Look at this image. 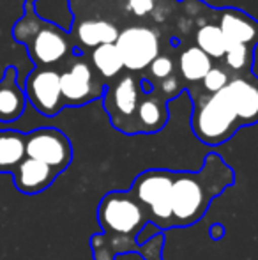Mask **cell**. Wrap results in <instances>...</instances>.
<instances>
[{
    "label": "cell",
    "mask_w": 258,
    "mask_h": 260,
    "mask_svg": "<svg viewBox=\"0 0 258 260\" xmlns=\"http://www.w3.org/2000/svg\"><path fill=\"white\" fill-rule=\"evenodd\" d=\"M90 62H92L94 69L97 71V75L104 80V83L108 85V82H114L124 71V62L119 53V48L115 43L112 45H101L97 48H94L89 53Z\"/></svg>",
    "instance_id": "ac0fdd59"
},
{
    "label": "cell",
    "mask_w": 258,
    "mask_h": 260,
    "mask_svg": "<svg viewBox=\"0 0 258 260\" xmlns=\"http://www.w3.org/2000/svg\"><path fill=\"white\" fill-rule=\"evenodd\" d=\"M23 90L28 103L45 117H55L65 106L60 89V71L55 68H35L25 80Z\"/></svg>",
    "instance_id": "30bf717a"
},
{
    "label": "cell",
    "mask_w": 258,
    "mask_h": 260,
    "mask_svg": "<svg viewBox=\"0 0 258 260\" xmlns=\"http://www.w3.org/2000/svg\"><path fill=\"white\" fill-rule=\"evenodd\" d=\"M172 170H145L131 184L129 193L143 206L151 223L161 230L172 229Z\"/></svg>",
    "instance_id": "5b68a950"
},
{
    "label": "cell",
    "mask_w": 258,
    "mask_h": 260,
    "mask_svg": "<svg viewBox=\"0 0 258 260\" xmlns=\"http://www.w3.org/2000/svg\"><path fill=\"white\" fill-rule=\"evenodd\" d=\"M223 236H225L223 225H219V223H214V225L210 226V237H212V239H221Z\"/></svg>",
    "instance_id": "484cf974"
},
{
    "label": "cell",
    "mask_w": 258,
    "mask_h": 260,
    "mask_svg": "<svg viewBox=\"0 0 258 260\" xmlns=\"http://www.w3.org/2000/svg\"><path fill=\"white\" fill-rule=\"evenodd\" d=\"M172 75H175V64H173L170 55L161 53L159 57L154 58L151 66L147 68V76L149 80H156V82H163V80L170 78Z\"/></svg>",
    "instance_id": "603a6c76"
},
{
    "label": "cell",
    "mask_w": 258,
    "mask_h": 260,
    "mask_svg": "<svg viewBox=\"0 0 258 260\" xmlns=\"http://www.w3.org/2000/svg\"><path fill=\"white\" fill-rule=\"evenodd\" d=\"M119 53L124 62V68L129 73L147 71L149 66L154 62L156 57L161 55V43L159 34L154 28L149 27H128L119 34L117 39Z\"/></svg>",
    "instance_id": "ba28073f"
},
{
    "label": "cell",
    "mask_w": 258,
    "mask_h": 260,
    "mask_svg": "<svg viewBox=\"0 0 258 260\" xmlns=\"http://www.w3.org/2000/svg\"><path fill=\"white\" fill-rule=\"evenodd\" d=\"M223 90L237 113L241 126L258 122V80L255 76H234Z\"/></svg>",
    "instance_id": "8fae6325"
},
{
    "label": "cell",
    "mask_w": 258,
    "mask_h": 260,
    "mask_svg": "<svg viewBox=\"0 0 258 260\" xmlns=\"http://www.w3.org/2000/svg\"><path fill=\"white\" fill-rule=\"evenodd\" d=\"M217 25L228 43L246 45L251 48L258 45V21L242 11L234 9V7L223 9Z\"/></svg>",
    "instance_id": "7c38bea8"
},
{
    "label": "cell",
    "mask_w": 258,
    "mask_h": 260,
    "mask_svg": "<svg viewBox=\"0 0 258 260\" xmlns=\"http://www.w3.org/2000/svg\"><path fill=\"white\" fill-rule=\"evenodd\" d=\"M191 127L202 144L216 147L230 140L242 126L225 90H221L195 98Z\"/></svg>",
    "instance_id": "277c9868"
},
{
    "label": "cell",
    "mask_w": 258,
    "mask_h": 260,
    "mask_svg": "<svg viewBox=\"0 0 258 260\" xmlns=\"http://www.w3.org/2000/svg\"><path fill=\"white\" fill-rule=\"evenodd\" d=\"M27 157V133L18 129L0 131V174H11Z\"/></svg>",
    "instance_id": "e0dca14e"
},
{
    "label": "cell",
    "mask_w": 258,
    "mask_h": 260,
    "mask_svg": "<svg viewBox=\"0 0 258 260\" xmlns=\"http://www.w3.org/2000/svg\"><path fill=\"white\" fill-rule=\"evenodd\" d=\"M119 27L112 21L104 20H85L82 23H78L75 30V41L76 48L78 50H90L101 45H112V43H117L119 39Z\"/></svg>",
    "instance_id": "2e32d148"
},
{
    "label": "cell",
    "mask_w": 258,
    "mask_h": 260,
    "mask_svg": "<svg viewBox=\"0 0 258 260\" xmlns=\"http://www.w3.org/2000/svg\"><path fill=\"white\" fill-rule=\"evenodd\" d=\"M195 43L202 52H205L212 60H223L228 48L227 38L221 32L217 23H203L196 30Z\"/></svg>",
    "instance_id": "ffe728a7"
},
{
    "label": "cell",
    "mask_w": 258,
    "mask_h": 260,
    "mask_svg": "<svg viewBox=\"0 0 258 260\" xmlns=\"http://www.w3.org/2000/svg\"><path fill=\"white\" fill-rule=\"evenodd\" d=\"M106 83L94 69L90 57L75 48L60 71V89L65 106H83L101 100L106 92Z\"/></svg>",
    "instance_id": "8992f818"
},
{
    "label": "cell",
    "mask_w": 258,
    "mask_h": 260,
    "mask_svg": "<svg viewBox=\"0 0 258 260\" xmlns=\"http://www.w3.org/2000/svg\"><path fill=\"white\" fill-rule=\"evenodd\" d=\"M140 78H136L133 73H124L117 80L108 83L103 96L104 110L110 117L112 126L126 135L138 133L136 117L141 100Z\"/></svg>",
    "instance_id": "52a82bcc"
},
{
    "label": "cell",
    "mask_w": 258,
    "mask_h": 260,
    "mask_svg": "<svg viewBox=\"0 0 258 260\" xmlns=\"http://www.w3.org/2000/svg\"><path fill=\"white\" fill-rule=\"evenodd\" d=\"M25 2H27V4H34L35 0H25Z\"/></svg>",
    "instance_id": "83f0119b"
},
{
    "label": "cell",
    "mask_w": 258,
    "mask_h": 260,
    "mask_svg": "<svg viewBox=\"0 0 258 260\" xmlns=\"http://www.w3.org/2000/svg\"><path fill=\"white\" fill-rule=\"evenodd\" d=\"M23 87L18 82V73L14 66H7L2 80H0V122H14L25 112Z\"/></svg>",
    "instance_id": "5bb4252c"
},
{
    "label": "cell",
    "mask_w": 258,
    "mask_h": 260,
    "mask_svg": "<svg viewBox=\"0 0 258 260\" xmlns=\"http://www.w3.org/2000/svg\"><path fill=\"white\" fill-rule=\"evenodd\" d=\"M34 4H25V14L14 23L13 38L27 48L35 68H53L72 55L76 45L67 30L53 21L41 18L34 11Z\"/></svg>",
    "instance_id": "3957f363"
},
{
    "label": "cell",
    "mask_w": 258,
    "mask_h": 260,
    "mask_svg": "<svg viewBox=\"0 0 258 260\" xmlns=\"http://www.w3.org/2000/svg\"><path fill=\"white\" fill-rule=\"evenodd\" d=\"M97 221L103 234L90 237L94 260H115L124 251H138L145 260H161L163 232L152 237L145 248L136 243V236L151 219L143 206L129 191L106 193L97 207Z\"/></svg>",
    "instance_id": "6da1fadb"
},
{
    "label": "cell",
    "mask_w": 258,
    "mask_h": 260,
    "mask_svg": "<svg viewBox=\"0 0 258 260\" xmlns=\"http://www.w3.org/2000/svg\"><path fill=\"white\" fill-rule=\"evenodd\" d=\"M27 157L41 161L62 174L72 161L71 140L57 127H38L27 133Z\"/></svg>",
    "instance_id": "9c48e42d"
},
{
    "label": "cell",
    "mask_w": 258,
    "mask_h": 260,
    "mask_svg": "<svg viewBox=\"0 0 258 260\" xmlns=\"http://www.w3.org/2000/svg\"><path fill=\"white\" fill-rule=\"evenodd\" d=\"M156 89H158V92L161 94L166 101H170V100H173V98H177L180 94V90H182V83H180L179 76L172 75L170 78L159 82L158 85H156Z\"/></svg>",
    "instance_id": "cb8c5ba5"
},
{
    "label": "cell",
    "mask_w": 258,
    "mask_h": 260,
    "mask_svg": "<svg viewBox=\"0 0 258 260\" xmlns=\"http://www.w3.org/2000/svg\"><path fill=\"white\" fill-rule=\"evenodd\" d=\"M251 75L258 80V45L253 50V64H251Z\"/></svg>",
    "instance_id": "4316f807"
},
{
    "label": "cell",
    "mask_w": 258,
    "mask_h": 260,
    "mask_svg": "<svg viewBox=\"0 0 258 260\" xmlns=\"http://www.w3.org/2000/svg\"><path fill=\"white\" fill-rule=\"evenodd\" d=\"M232 78H234V76H232L223 66H214V68L207 73L205 78L202 80V87H203V90H205V94H217L230 83Z\"/></svg>",
    "instance_id": "7402d4cb"
},
{
    "label": "cell",
    "mask_w": 258,
    "mask_h": 260,
    "mask_svg": "<svg viewBox=\"0 0 258 260\" xmlns=\"http://www.w3.org/2000/svg\"><path fill=\"white\" fill-rule=\"evenodd\" d=\"M154 6H156L154 0H128L126 2V7L138 18L149 16L154 11Z\"/></svg>",
    "instance_id": "d4e9b609"
},
{
    "label": "cell",
    "mask_w": 258,
    "mask_h": 260,
    "mask_svg": "<svg viewBox=\"0 0 258 260\" xmlns=\"http://www.w3.org/2000/svg\"><path fill=\"white\" fill-rule=\"evenodd\" d=\"M253 50L255 48H251V46L228 43L227 53L223 57V68L232 76H249L253 64Z\"/></svg>",
    "instance_id": "44dd1931"
},
{
    "label": "cell",
    "mask_w": 258,
    "mask_h": 260,
    "mask_svg": "<svg viewBox=\"0 0 258 260\" xmlns=\"http://www.w3.org/2000/svg\"><path fill=\"white\" fill-rule=\"evenodd\" d=\"M235 172L216 152L205 156L198 172H173L172 229L190 226L205 216L210 202L234 186Z\"/></svg>",
    "instance_id": "7a4b0ae2"
},
{
    "label": "cell",
    "mask_w": 258,
    "mask_h": 260,
    "mask_svg": "<svg viewBox=\"0 0 258 260\" xmlns=\"http://www.w3.org/2000/svg\"><path fill=\"white\" fill-rule=\"evenodd\" d=\"M168 101L158 92V89H154L151 94L141 92V100L138 105V133H158L168 122Z\"/></svg>",
    "instance_id": "9a60e30c"
},
{
    "label": "cell",
    "mask_w": 258,
    "mask_h": 260,
    "mask_svg": "<svg viewBox=\"0 0 258 260\" xmlns=\"http://www.w3.org/2000/svg\"><path fill=\"white\" fill-rule=\"evenodd\" d=\"M13 177L18 191L25 195H38L52 186V182L59 177V172L38 159L25 157V161L13 174Z\"/></svg>",
    "instance_id": "4fadbf2b"
},
{
    "label": "cell",
    "mask_w": 258,
    "mask_h": 260,
    "mask_svg": "<svg viewBox=\"0 0 258 260\" xmlns=\"http://www.w3.org/2000/svg\"><path fill=\"white\" fill-rule=\"evenodd\" d=\"M212 68L214 60L196 45L186 48L179 55V73L190 83H202V80Z\"/></svg>",
    "instance_id": "d6986e66"
}]
</instances>
